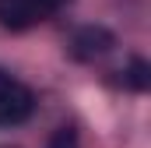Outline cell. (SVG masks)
<instances>
[{
  "label": "cell",
  "mask_w": 151,
  "mask_h": 148,
  "mask_svg": "<svg viewBox=\"0 0 151 148\" xmlns=\"http://www.w3.org/2000/svg\"><path fill=\"white\" fill-rule=\"evenodd\" d=\"M35 110V95L25 81H18L14 74L0 71V127H18L25 123Z\"/></svg>",
  "instance_id": "obj_1"
},
{
  "label": "cell",
  "mask_w": 151,
  "mask_h": 148,
  "mask_svg": "<svg viewBox=\"0 0 151 148\" xmlns=\"http://www.w3.org/2000/svg\"><path fill=\"white\" fill-rule=\"evenodd\" d=\"M67 0H0V28L21 32L56 14Z\"/></svg>",
  "instance_id": "obj_2"
},
{
  "label": "cell",
  "mask_w": 151,
  "mask_h": 148,
  "mask_svg": "<svg viewBox=\"0 0 151 148\" xmlns=\"http://www.w3.org/2000/svg\"><path fill=\"white\" fill-rule=\"evenodd\" d=\"M109 46H113V36H109L106 28H84V32H77V39H74V53L84 57V60L102 57Z\"/></svg>",
  "instance_id": "obj_3"
},
{
  "label": "cell",
  "mask_w": 151,
  "mask_h": 148,
  "mask_svg": "<svg viewBox=\"0 0 151 148\" xmlns=\"http://www.w3.org/2000/svg\"><path fill=\"white\" fill-rule=\"evenodd\" d=\"M49 148H81L77 131H74V127H56L53 138H49Z\"/></svg>",
  "instance_id": "obj_4"
}]
</instances>
